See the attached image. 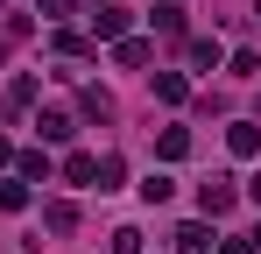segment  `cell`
<instances>
[{"instance_id":"obj_5","label":"cell","mask_w":261,"mask_h":254,"mask_svg":"<svg viewBox=\"0 0 261 254\" xmlns=\"http://www.w3.org/2000/svg\"><path fill=\"white\" fill-rule=\"evenodd\" d=\"M176 254H212V233L191 219V226H176Z\"/></svg>"},{"instance_id":"obj_19","label":"cell","mask_w":261,"mask_h":254,"mask_svg":"<svg viewBox=\"0 0 261 254\" xmlns=\"http://www.w3.org/2000/svg\"><path fill=\"white\" fill-rule=\"evenodd\" d=\"M254 21H261V0H254Z\"/></svg>"},{"instance_id":"obj_9","label":"cell","mask_w":261,"mask_h":254,"mask_svg":"<svg viewBox=\"0 0 261 254\" xmlns=\"http://www.w3.org/2000/svg\"><path fill=\"white\" fill-rule=\"evenodd\" d=\"M113 57H120V64H127V71H134V64H148V42H134V36H120V49H113Z\"/></svg>"},{"instance_id":"obj_12","label":"cell","mask_w":261,"mask_h":254,"mask_svg":"<svg viewBox=\"0 0 261 254\" xmlns=\"http://www.w3.org/2000/svg\"><path fill=\"white\" fill-rule=\"evenodd\" d=\"M21 176H43V184H49V156H43V148H29V156H21Z\"/></svg>"},{"instance_id":"obj_17","label":"cell","mask_w":261,"mask_h":254,"mask_svg":"<svg viewBox=\"0 0 261 254\" xmlns=\"http://www.w3.org/2000/svg\"><path fill=\"white\" fill-rule=\"evenodd\" d=\"M36 7H43V14H49V21H57V14H64V7H71V0H36Z\"/></svg>"},{"instance_id":"obj_11","label":"cell","mask_w":261,"mask_h":254,"mask_svg":"<svg viewBox=\"0 0 261 254\" xmlns=\"http://www.w3.org/2000/svg\"><path fill=\"white\" fill-rule=\"evenodd\" d=\"M7 106H36V78H14V85H7Z\"/></svg>"},{"instance_id":"obj_4","label":"cell","mask_w":261,"mask_h":254,"mask_svg":"<svg viewBox=\"0 0 261 254\" xmlns=\"http://www.w3.org/2000/svg\"><path fill=\"white\" fill-rule=\"evenodd\" d=\"M36 127H43V141H71V113H64V106H43Z\"/></svg>"},{"instance_id":"obj_1","label":"cell","mask_w":261,"mask_h":254,"mask_svg":"<svg viewBox=\"0 0 261 254\" xmlns=\"http://www.w3.org/2000/svg\"><path fill=\"white\" fill-rule=\"evenodd\" d=\"M233 198H240V191H233V176L198 184V212H205V219H226V212H233Z\"/></svg>"},{"instance_id":"obj_6","label":"cell","mask_w":261,"mask_h":254,"mask_svg":"<svg viewBox=\"0 0 261 254\" xmlns=\"http://www.w3.org/2000/svg\"><path fill=\"white\" fill-rule=\"evenodd\" d=\"M43 226H49V233H71V226H78V205H64V198L43 205Z\"/></svg>"},{"instance_id":"obj_14","label":"cell","mask_w":261,"mask_h":254,"mask_svg":"<svg viewBox=\"0 0 261 254\" xmlns=\"http://www.w3.org/2000/svg\"><path fill=\"white\" fill-rule=\"evenodd\" d=\"M92 169H99L92 156H71V163H64V176H71V184H92Z\"/></svg>"},{"instance_id":"obj_3","label":"cell","mask_w":261,"mask_h":254,"mask_svg":"<svg viewBox=\"0 0 261 254\" xmlns=\"http://www.w3.org/2000/svg\"><path fill=\"white\" fill-rule=\"evenodd\" d=\"M226 148H233V156H261V127L254 120H233L226 127Z\"/></svg>"},{"instance_id":"obj_8","label":"cell","mask_w":261,"mask_h":254,"mask_svg":"<svg viewBox=\"0 0 261 254\" xmlns=\"http://www.w3.org/2000/svg\"><path fill=\"white\" fill-rule=\"evenodd\" d=\"M155 148H163V163H176V156H191V134H184V127H163Z\"/></svg>"},{"instance_id":"obj_15","label":"cell","mask_w":261,"mask_h":254,"mask_svg":"<svg viewBox=\"0 0 261 254\" xmlns=\"http://www.w3.org/2000/svg\"><path fill=\"white\" fill-rule=\"evenodd\" d=\"M0 205H7V212H21V205H29V191H21V184H0Z\"/></svg>"},{"instance_id":"obj_16","label":"cell","mask_w":261,"mask_h":254,"mask_svg":"<svg viewBox=\"0 0 261 254\" xmlns=\"http://www.w3.org/2000/svg\"><path fill=\"white\" fill-rule=\"evenodd\" d=\"M219 254H254V233H233V240H226Z\"/></svg>"},{"instance_id":"obj_18","label":"cell","mask_w":261,"mask_h":254,"mask_svg":"<svg viewBox=\"0 0 261 254\" xmlns=\"http://www.w3.org/2000/svg\"><path fill=\"white\" fill-rule=\"evenodd\" d=\"M247 198H254V205H261V176H254V184H247Z\"/></svg>"},{"instance_id":"obj_2","label":"cell","mask_w":261,"mask_h":254,"mask_svg":"<svg viewBox=\"0 0 261 254\" xmlns=\"http://www.w3.org/2000/svg\"><path fill=\"white\" fill-rule=\"evenodd\" d=\"M127 21H134L127 7H92V29H99L106 42H120V36H127Z\"/></svg>"},{"instance_id":"obj_13","label":"cell","mask_w":261,"mask_h":254,"mask_svg":"<svg viewBox=\"0 0 261 254\" xmlns=\"http://www.w3.org/2000/svg\"><path fill=\"white\" fill-rule=\"evenodd\" d=\"M106 247H113V254H141V233H134V226H120V233H113Z\"/></svg>"},{"instance_id":"obj_7","label":"cell","mask_w":261,"mask_h":254,"mask_svg":"<svg viewBox=\"0 0 261 254\" xmlns=\"http://www.w3.org/2000/svg\"><path fill=\"white\" fill-rule=\"evenodd\" d=\"M78 106H85L92 120H113V99H106V92H99V85H85V92H78Z\"/></svg>"},{"instance_id":"obj_10","label":"cell","mask_w":261,"mask_h":254,"mask_svg":"<svg viewBox=\"0 0 261 254\" xmlns=\"http://www.w3.org/2000/svg\"><path fill=\"white\" fill-rule=\"evenodd\" d=\"M184 92H191V85L176 78V71H163V78H155V99H170V106H176V99H184Z\"/></svg>"}]
</instances>
